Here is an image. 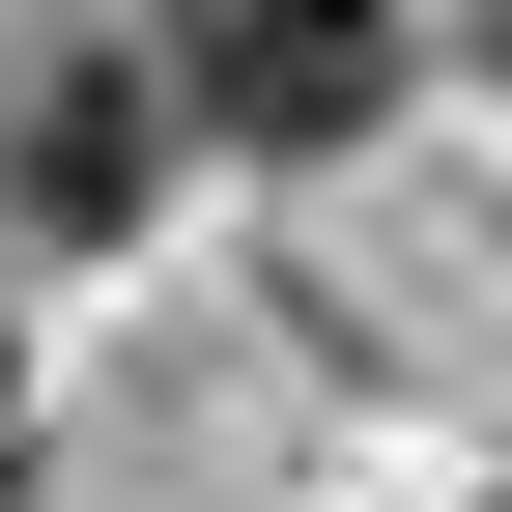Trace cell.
Returning a JSON list of instances; mask_svg holds the SVG:
<instances>
[{"label": "cell", "instance_id": "6da1fadb", "mask_svg": "<svg viewBox=\"0 0 512 512\" xmlns=\"http://www.w3.org/2000/svg\"><path fill=\"white\" fill-rule=\"evenodd\" d=\"M143 86L200 114V143L313 171V143H370V114H399V0H171V29H143Z\"/></svg>", "mask_w": 512, "mask_h": 512}, {"label": "cell", "instance_id": "7a4b0ae2", "mask_svg": "<svg viewBox=\"0 0 512 512\" xmlns=\"http://www.w3.org/2000/svg\"><path fill=\"white\" fill-rule=\"evenodd\" d=\"M143 171H171V86L143 57H57L29 86V228H143Z\"/></svg>", "mask_w": 512, "mask_h": 512}, {"label": "cell", "instance_id": "3957f363", "mask_svg": "<svg viewBox=\"0 0 512 512\" xmlns=\"http://www.w3.org/2000/svg\"><path fill=\"white\" fill-rule=\"evenodd\" d=\"M0 456H29V370H0Z\"/></svg>", "mask_w": 512, "mask_h": 512}, {"label": "cell", "instance_id": "277c9868", "mask_svg": "<svg viewBox=\"0 0 512 512\" xmlns=\"http://www.w3.org/2000/svg\"><path fill=\"white\" fill-rule=\"evenodd\" d=\"M484 57H512V0H484Z\"/></svg>", "mask_w": 512, "mask_h": 512}]
</instances>
